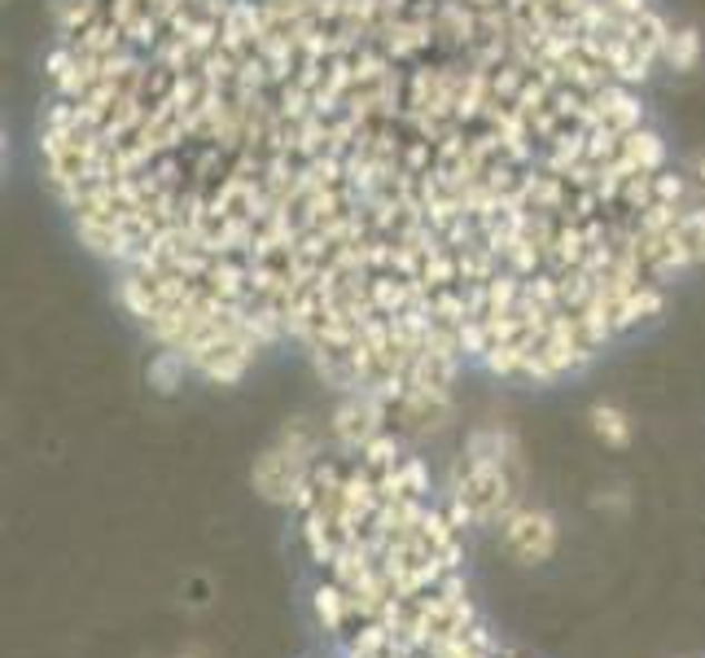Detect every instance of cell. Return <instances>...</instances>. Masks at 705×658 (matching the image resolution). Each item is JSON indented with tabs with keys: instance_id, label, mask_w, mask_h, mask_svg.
Listing matches in <instances>:
<instances>
[{
	"instance_id": "cell-4",
	"label": "cell",
	"mask_w": 705,
	"mask_h": 658,
	"mask_svg": "<svg viewBox=\"0 0 705 658\" xmlns=\"http://www.w3.org/2000/svg\"><path fill=\"white\" fill-rule=\"evenodd\" d=\"M592 435L600 439L605 448H627L635 439V422L627 418V409L618 404H592Z\"/></svg>"
},
{
	"instance_id": "cell-1",
	"label": "cell",
	"mask_w": 705,
	"mask_h": 658,
	"mask_svg": "<svg viewBox=\"0 0 705 658\" xmlns=\"http://www.w3.org/2000/svg\"><path fill=\"white\" fill-rule=\"evenodd\" d=\"M517 474H522L517 439L499 431V426H483L465 443V456L451 474L447 505L465 527H499L522 505V497H517L522 479Z\"/></svg>"
},
{
	"instance_id": "cell-3",
	"label": "cell",
	"mask_w": 705,
	"mask_h": 658,
	"mask_svg": "<svg viewBox=\"0 0 705 658\" xmlns=\"http://www.w3.org/2000/svg\"><path fill=\"white\" fill-rule=\"evenodd\" d=\"M499 536H504V549L522 562H548L557 553V518L548 510H535V505H517L499 522Z\"/></svg>"
},
{
	"instance_id": "cell-5",
	"label": "cell",
	"mask_w": 705,
	"mask_h": 658,
	"mask_svg": "<svg viewBox=\"0 0 705 658\" xmlns=\"http://www.w3.org/2000/svg\"><path fill=\"white\" fill-rule=\"evenodd\" d=\"M662 62H671L675 71H693L702 62V36L693 27H679V31L671 27V36L662 45Z\"/></svg>"
},
{
	"instance_id": "cell-2",
	"label": "cell",
	"mask_w": 705,
	"mask_h": 658,
	"mask_svg": "<svg viewBox=\"0 0 705 658\" xmlns=\"http://www.w3.org/2000/svg\"><path fill=\"white\" fill-rule=\"evenodd\" d=\"M320 456H325V448H320V439H316V431L307 422L285 426L281 435L264 448L255 470H250L255 492L264 501H272V505H294L302 497V488H307V479H311Z\"/></svg>"
}]
</instances>
